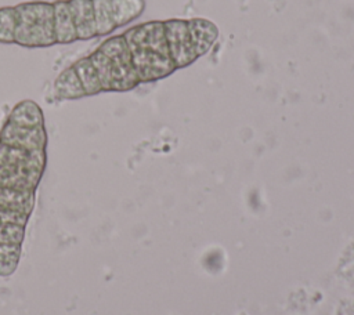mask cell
<instances>
[{"instance_id": "obj_1", "label": "cell", "mask_w": 354, "mask_h": 315, "mask_svg": "<svg viewBox=\"0 0 354 315\" xmlns=\"http://www.w3.org/2000/svg\"><path fill=\"white\" fill-rule=\"evenodd\" d=\"M48 137L43 109L33 99L17 102L0 128V276L19 264L25 231L47 167Z\"/></svg>"}, {"instance_id": "obj_2", "label": "cell", "mask_w": 354, "mask_h": 315, "mask_svg": "<svg viewBox=\"0 0 354 315\" xmlns=\"http://www.w3.org/2000/svg\"><path fill=\"white\" fill-rule=\"evenodd\" d=\"M165 22L136 25L100 43L87 55L64 68L53 83L57 101H73L102 93H122L170 75Z\"/></svg>"}, {"instance_id": "obj_3", "label": "cell", "mask_w": 354, "mask_h": 315, "mask_svg": "<svg viewBox=\"0 0 354 315\" xmlns=\"http://www.w3.org/2000/svg\"><path fill=\"white\" fill-rule=\"evenodd\" d=\"M144 0H33L0 7V43L26 48L111 35L138 18Z\"/></svg>"}, {"instance_id": "obj_4", "label": "cell", "mask_w": 354, "mask_h": 315, "mask_svg": "<svg viewBox=\"0 0 354 315\" xmlns=\"http://www.w3.org/2000/svg\"><path fill=\"white\" fill-rule=\"evenodd\" d=\"M165 30L169 52L176 68L191 64L196 58V52L189 37L187 22L177 19L166 21Z\"/></svg>"}, {"instance_id": "obj_5", "label": "cell", "mask_w": 354, "mask_h": 315, "mask_svg": "<svg viewBox=\"0 0 354 315\" xmlns=\"http://www.w3.org/2000/svg\"><path fill=\"white\" fill-rule=\"evenodd\" d=\"M187 26L196 57L205 54L217 37V28L205 19H192L187 22Z\"/></svg>"}]
</instances>
